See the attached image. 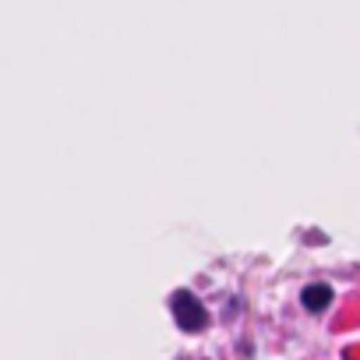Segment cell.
<instances>
[{
    "label": "cell",
    "instance_id": "obj_2",
    "mask_svg": "<svg viewBox=\"0 0 360 360\" xmlns=\"http://www.w3.org/2000/svg\"><path fill=\"white\" fill-rule=\"evenodd\" d=\"M300 304H304L307 311H325V307L332 304V286H325V283L307 286V290L300 293Z\"/></svg>",
    "mask_w": 360,
    "mask_h": 360
},
{
    "label": "cell",
    "instance_id": "obj_1",
    "mask_svg": "<svg viewBox=\"0 0 360 360\" xmlns=\"http://www.w3.org/2000/svg\"><path fill=\"white\" fill-rule=\"evenodd\" d=\"M169 311H173V321L184 332H202L209 325V311L191 290H176L169 297Z\"/></svg>",
    "mask_w": 360,
    "mask_h": 360
}]
</instances>
